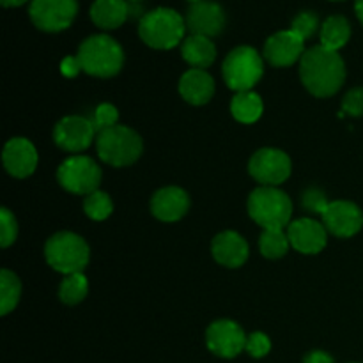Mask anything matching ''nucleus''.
Listing matches in <instances>:
<instances>
[{
	"instance_id": "obj_1",
	"label": "nucleus",
	"mask_w": 363,
	"mask_h": 363,
	"mask_svg": "<svg viewBox=\"0 0 363 363\" xmlns=\"http://www.w3.org/2000/svg\"><path fill=\"white\" fill-rule=\"evenodd\" d=\"M300 78L308 92L315 98H332L346 80V64L339 52L325 46H312L300 60Z\"/></svg>"
},
{
	"instance_id": "obj_2",
	"label": "nucleus",
	"mask_w": 363,
	"mask_h": 363,
	"mask_svg": "<svg viewBox=\"0 0 363 363\" xmlns=\"http://www.w3.org/2000/svg\"><path fill=\"white\" fill-rule=\"evenodd\" d=\"M82 71L96 78H112L123 69V46L106 34L91 35L80 45L77 53Z\"/></svg>"
},
{
	"instance_id": "obj_3",
	"label": "nucleus",
	"mask_w": 363,
	"mask_h": 363,
	"mask_svg": "<svg viewBox=\"0 0 363 363\" xmlns=\"http://www.w3.org/2000/svg\"><path fill=\"white\" fill-rule=\"evenodd\" d=\"M186 21L177 11L158 7L140 18L138 35L147 46L155 50H170L184 41Z\"/></svg>"
},
{
	"instance_id": "obj_4",
	"label": "nucleus",
	"mask_w": 363,
	"mask_h": 363,
	"mask_svg": "<svg viewBox=\"0 0 363 363\" xmlns=\"http://www.w3.org/2000/svg\"><path fill=\"white\" fill-rule=\"evenodd\" d=\"M94 142L99 158L106 165L116 167V169L133 165L144 151V142H142L140 135L131 128L121 126V124L98 131Z\"/></svg>"
},
{
	"instance_id": "obj_5",
	"label": "nucleus",
	"mask_w": 363,
	"mask_h": 363,
	"mask_svg": "<svg viewBox=\"0 0 363 363\" xmlns=\"http://www.w3.org/2000/svg\"><path fill=\"white\" fill-rule=\"evenodd\" d=\"M248 215L264 230L284 229L291 223L293 202L277 186H259L248 197Z\"/></svg>"
},
{
	"instance_id": "obj_6",
	"label": "nucleus",
	"mask_w": 363,
	"mask_h": 363,
	"mask_svg": "<svg viewBox=\"0 0 363 363\" xmlns=\"http://www.w3.org/2000/svg\"><path fill=\"white\" fill-rule=\"evenodd\" d=\"M91 250L82 236L74 233H57L46 241L45 259L55 272L71 275L82 273L89 264Z\"/></svg>"
},
{
	"instance_id": "obj_7",
	"label": "nucleus",
	"mask_w": 363,
	"mask_h": 363,
	"mask_svg": "<svg viewBox=\"0 0 363 363\" xmlns=\"http://www.w3.org/2000/svg\"><path fill=\"white\" fill-rule=\"evenodd\" d=\"M223 80L236 92L252 91L264 74V62L252 46H238L225 57L222 66Z\"/></svg>"
},
{
	"instance_id": "obj_8",
	"label": "nucleus",
	"mask_w": 363,
	"mask_h": 363,
	"mask_svg": "<svg viewBox=\"0 0 363 363\" xmlns=\"http://www.w3.org/2000/svg\"><path fill=\"white\" fill-rule=\"evenodd\" d=\"M57 181L69 194L87 197L99 188L101 169L89 156H69L57 169Z\"/></svg>"
},
{
	"instance_id": "obj_9",
	"label": "nucleus",
	"mask_w": 363,
	"mask_h": 363,
	"mask_svg": "<svg viewBox=\"0 0 363 363\" xmlns=\"http://www.w3.org/2000/svg\"><path fill=\"white\" fill-rule=\"evenodd\" d=\"M78 13L77 0H30L28 16L45 32H60L71 27Z\"/></svg>"
},
{
	"instance_id": "obj_10",
	"label": "nucleus",
	"mask_w": 363,
	"mask_h": 363,
	"mask_svg": "<svg viewBox=\"0 0 363 363\" xmlns=\"http://www.w3.org/2000/svg\"><path fill=\"white\" fill-rule=\"evenodd\" d=\"M293 163L284 151L275 147L259 149L248 163V172L261 186H279L289 179Z\"/></svg>"
},
{
	"instance_id": "obj_11",
	"label": "nucleus",
	"mask_w": 363,
	"mask_h": 363,
	"mask_svg": "<svg viewBox=\"0 0 363 363\" xmlns=\"http://www.w3.org/2000/svg\"><path fill=\"white\" fill-rule=\"evenodd\" d=\"M94 123L87 117L82 116H67L60 119L53 128V142L57 147L66 152H82L96 140Z\"/></svg>"
},
{
	"instance_id": "obj_12",
	"label": "nucleus",
	"mask_w": 363,
	"mask_h": 363,
	"mask_svg": "<svg viewBox=\"0 0 363 363\" xmlns=\"http://www.w3.org/2000/svg\"><path fill=\"white\" fill-rule=\"evenodd\" d=\"M206 344L213 354L220 358H236L247 347V335L236 321L220 319L209 325Z\"/></svg>"
},
{
	"instance_id": "obj_13",
	"label": "nucleus",
	"mask_w": 363,
	"mask_h": 363,
	"mask_svg": "<svg viewBox=\"0 0 363 363\" xmlns=\"http://www.w3.org/2000/svg\"><path fill=\"white\" fill-rule=\"evenodd\" d=\"M323 225L330 234L337 238H353L363 227V213L354 202L333 201L323 213Z\"/></svg>"
},
{
	"instance_id": "obj_14",
	"label": "nucleus",
	"mask_w": 363,
	"mask_h": 363,
	"mask_svg": "<svg viewBox=\"0 0 363 363\" xmlns=\"http://www.w3.org/2000/svg\"><path fill=\"white\" fill-rule=\"evenodd\" d=\"M305 52V39L291 28L273 34L264 45V59L275 67L293 66L301 60Z\"/></svg>"
},
{
	"instance_id": "obj_15",
	"label": "nucleus",
	"mask_w": 363,
	"mask_h": 363,
	"mask_svg": "<svg viewBox=\"0 0 363 363\" xmlns=\"http://www.w3.org/2000/svg\"><path fill=\"white\" fill-rule=\"evenodd\" d=\"M328 230L321 222L312 218L294 220L287 227V238L291 247L305 255H315L325 250L328 241Z\"/></svg>"
},
{
	"instance_id": "obj_16",
	"label": "nucleus",
	"mask_w": 363,
	"mask_h": 363,
	"mask_svg": "<svg viewBox=\"0 0 363 363\" xmlns=\"http://www.w3.org/2000/svg\"><path fill=\"white\" fill-rule=\"evenodd\" d=\"M184 21L191 34L215 38V35L222 34L223 27H225V13L220 4L201 0V2L191 4Z\"/></svg>"
},
{
	"instance_id": "obj_17",
	"label": "nucleus",
	"mask_w": 363,
	"mask_h": 363,
	"mask_svg": "<svg viewBox=\"0 0 363 363\" xmlns=\"http://www.w3.org/2000/svg\"><path fill=\"white\" fill-rule=\"evenodd\" d=\"M2 163L4 169L11 176L18 177V179H25L30 174H34L35 167H38V151H35L34 144L27 138H11L4 145Z\"/></svg>"
},
{
	"instance_id": "obj_18",
	"label": "nucleus",
	"mask_w": 363,
	"mask_h": 363,
	"mask_svg": "<svg viewBox=\"0 0 363 363\" xmlns=\"http://www.w3.org/2000/svg\"><path fill=\"white\" fill-rule=\"evenodd\" d=\"M190 209V197L179 186H165L151 199V213L167 223L179 222Z\"/></svg>"
},
{
	"instance_id": "obj_19",
	"label": "nucleus",
	"mask_w": 363,
	"mask_h": 363,
	"mask_svg": "<svg viewBox=\"0 0 363 363\" xmlns=\"http://www.w3.org/2000/svg\"><path fill=\"white\" fill-rule=\"evenodd\" d=\"M211 254L218 264L225 268H241L247 262L250 248L247 240L234 230L220 233L211 243Z\"/></svg>"
},
{
	"instance_id": "obj_20",
	"label": "nucleus",
	"mask_w": 363,
	"mask_h": 363,
	"mask_svg": "<svg viewBox=\"0 0 363 363\" xmlns=\"http://www.w3.org/2000/svg\"><path fill=\"white\" fill-rule=\"evenodd\" d=\"M179 94L190 105H206L215 94V80L206 69H190L181 77Z\"/></svg>"
},
{
	"instance_id": "obj_21",
	"label": "nucleus",
	"mask_w": 363,
	"mask_h": 363,
	"mask_svg": "<svg viewBox=\"0 0 363 363\" xmlns=\"http://www.w3.org/2000/svg\"><path fill=\"white\" fill-rule=\"evenodd\" d=\"M181 57L190 64L191 69H206L215 62L216 46L211 38L191 34L181 43Z\"/></svg>"
},
{
	"instance_id": "obj_22",
	"label": "nucleus",
	"mask_w": 363,
	"mask_h": 363,
	"mask_svg": "<svg viewBox=\"0 0 363 363\" xmlns=\"http://www.w3.org/2000/svg\"><path fill=\"white\" fill-rule=\"evenodd\" d=\"M130 6L126 0H94L91 6V20L96 27L112 30L128 20Z\"/></svg>"
},
{
	"instance_id": "obj_23",
	"label": "nucleus",
	"mask_w": 363,
	"mask_h": 363,
	"mask_svg": "<svg viewBox=\"0 0 363 363\" xmlns=\"http://www.w3.org/2000/svg\"><path fill=\"white\" fill-rule=\"evenodd\" d=\"M264 103L257 92H236V96L230 101V112L238 123L254 124L261 119Z\"/></svg>"
},
{
	"instance_id": "obj_24",
	"label": "nucleus",
	"mask_w": 363,
	"mask_h": 363,
	"mask_svg": "<svg viewBox=\"0 0 363 363\" xmlns=\"http://www.w3.org/2000/svg\"><path fill=\"white\" fill-rule=\"evenodd\" d=\"M321 46L332 52H339L342 46L347 45L351 38V25L344 16H330L321 27Z\"/></svg>"
},
{
	"instance_id": "obj_25",
	"label": "nucleus",
	"mask_w": 363,
	"mask_h": 363,
	"mask_svg": "<svg viewBox=\"0 0 363 363\" xmlns=\"http://www.w3.org/2000/svg\"><path fill=\"white\" fill-rule=\"evenodd\" d=\"M21 296L20 279L9 269L0 272V314L7 315L16 308Z\"/></svg>"
},
{
	"instance_id": "obj_26",
	"label": "nucleus",
	"mask_w": 363,
	"mask_h": 363,
	"mask_svg": "<svg viewBox=\"0 0 363 363\" xmlns=\"http://www.w3.org/2000/svg\"><path fill=\"white\" fill-rule=\"evenodd\" d=\"M291 241L284 229H268L261 234L259 250L266 259H280L289 252Z\"/></svg>"
},
{
	"instance_id": "obj_27",
	"label": "nucleus",
	"mask_w": 363,
	"mask_h": 363,
	"mask_svg": "<svg viewBox=\"0 0 363 363\" xmlns=\"http://www.w3.org/2000/svg\"><path fill=\"white\" fill-rule=\"evenodd\" d=\"M89 293L87 277L84 273H71L64 277L59 287V298L66 305H77L82 300H85Z\"/></svg>"
},
{
	"instance_id": "obj_28",
	"label": "nucleus",
	"mask_w": 363,
	"mask_h": 363,
	"mask_svg": "<svg viewBox=\"0 0 363 363\" xmlns=\"http://www.w3.org/2000/svg\"><path fill=\"white\" fill-rule=\"evenodd\" d=\"M84 211L85 215L91 220H94V222H103V220H106L112 215L113 202L108 194H105V191L101 190H96L85 197Z\"/></svg>"
},
{
	"instance_id": "obj_29",
	"label": "nucleus",
	"mask_w": 363,
	"mask_h": 363,
	"mask_svg": "<svg viewBox=\"0 0 363 363\" xmlns=\"http://www.w3.org/2000/svg\"><path fill=\"white\" fill-rule=\"evenodd\" d=\"M18 225L16 218L7 208L0 209V247L7 248L16 241Z\"/></svg>"
},
{
	"instance_id": "obj_30",
	"label": "nucleus",
	"mask_w": 363,
	"mask_h": 363,
	"mask_svg": "<svg viewBox=\"0 0 363 363\" xmlns=\"http://www.w3.org/2000/svg\"><path fill=\"white\" fill-rule=\"evenodd\" d=\"M319 27V20H318V14L314 13H301L298 14L296 18L293 20V25H291V30L296 32L300 38H303L307 41L308 38L318 32Z\"/></svg>"
},
{
	"instance_id": "obj_31",
	"label": "nucleus",
	"mask_w": 363,
	"mask_h": 363,
	"mask_svg": "<svg viewBox=\"0 0 363 363\" xmlns=\"http://www.w3.org/2000/svg\"><path fill=\"white\" fill-rule=\"evenodd\" d=\"M117 121H119V112H117L116 106L110 105V103H101V105L94 110V119H92V123H94L98 131L116 126Z\"/></svg>"
},
{
	"instance_id": "obj_32",
	"label": "nucleus",
	"mask_w": 363,
	"mask_h": 363,
	"mask_svg": "<svg viewBox=\"0 0 363 363\" xmlns=\"http://www.w3.org/2000/svg\"><path fill=\"white\" fill-rule=\"evenodd\" d=\"M245 350L248 351L252 358H262L272 350V340L266 333L254 332L247 337V347Z\"/></svg>"
},
{
	"instance_id": "obj_33",
	"label": "nucleus",
	"mask_w": 363,
	"mask_h": 363,
	"mask_svg": "<svg viewBox=\"0 0 363 363\" xmlns=\"http://www.w3.org/2000/svg\"><path fill=\"white\" fill-rule=\"evenodd\" d=\"M342 112L351 117L363 116V87L351 89L342 99ZM342 113V116H344Z\"/></svg>"
},
{
	"instance_id": "obj_34",
	"label": "nucleus",
	"mask_w": 363,
	"mask_h": 363,
	"mask_svg": "<svg viewBox=\"0 0 363 363\" xmlns=\"http://www.w3.org/2000/svg\"><path fill=\"white\" fill-rule=\"evenodd\" d=\"M330 202L326 201V195L323 194L318 188H308L303 194V208L308 209V211H314L318 215H323L328 208Z\"/></svg>"
},
{
	"instance_id": "obj_35",
	"label": "nucleus",
	"mask_w": 363,
	"mask_h": 363,
	"mask_svg": "<svg viewBox=\"0 0 363 363\" xmlns=\"http://www.w3.org/2000/svg\"><path fill=\"white\" fill-rule=\"evenodd\" d=\"M80 71H82V64H80V60H78L77 55L64 57L62 62H60V73H62V77L74 78L78 73H80Z\"/></svg>"
},
{
	"instance_id": "obj_36",
	"label": "nucleus",
	"mask_w": 363,
	"mask_h": 363,
	"mask_svg": "<svg viewBox=\"0 0 363 363\" xmlns=\"http://www.w3.org/2000/svg\"><path fill=\"white\" fill-rule=\"evenodd\" d=\"M303 363H335V360L325 351H311L305 354Z\"/></svg>"
},
{
	"instance_id": "obj_37",
	"label": "nucleus",
	"mask_w": 363,
	"mask_h": 363,
	"mask_svg": "<svg viewBox=\"0 0 363 363\" xmlns=\"http://www.w3.org/2000/svg\"><path fill=\"white\" fill-rule=\"evenodd\" d=\"M27 0H0L4 7H18V6H23Z\"/></svg>"
},
{
	"instance_id": "obj_38",
	"label": "nucleus",
	"mask_w": 363,
	"mask_h": 363,
	"mask_svg": "<svg viewBox=\"0 0 363 363\" xmlns=\"http://www.w3.org/2000/svg\"><path fill=\"white\" fill-rule=\"evenodd\" d=\"M354 11H357L358 20H360L363 25V0H357V2H354Z\"/></svg>"
},
{
	"instance_id": "obj_39",
	"label": "nucleus",
	"mask_w": 363,
	"mask_h": 363,
	"mask_svg": "<svg viewBox=\"0 0 363 363\" xmlns=\"http://www.w3.org/2000/svg\"><path fill=\"white\" fill-rule=\"evenodd\" d=\"M188 2H191V4H195V2H201V0H188Z\"/></svg>"
},
{
	"instance_id": "obj_40",
	"label": "nucleus",
	"mask_w": 363,
	"mask_h": 363,
	"mask_svg": "<svg viewBox=\"0 0 363 363\" xmlns=\"http://www.w3.org/2000/svg\"><path fill=\"white\" fill-rule=\"evenodd\" d=\"M130 2H140V0H130Z\"/></svg>"
}]
</instances>
